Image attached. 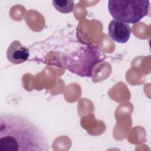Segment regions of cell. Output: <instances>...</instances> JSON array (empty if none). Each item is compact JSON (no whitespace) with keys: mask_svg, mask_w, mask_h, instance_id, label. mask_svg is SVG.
I'll return each instance as SVG.
<instances>
[{"mask_svg":"<svg viewBox=\"0 0 151 151\" xmlns=\"http://www.w3.org/2000/svg\"><path fill=\"white\" fill-rule=\"evenodd\" d=\"M52 5L58 11L67 14L73 11L74 2L73 0H55L52 1Z\"/></svg>","mask_w":151,"mask_h":151,"instance_id":"cell-5","label":"cell"},{"mask_svg":"<svg viewBox=\"0 0 151 151\" xmlns=\"http://www.w3.org/2000/svg\"><path fill=\"white\" fill-rule=\"evenodd\" d=\"M150 2L146 0H110L108 9L115 19L126 24H134L146 16Z\"/></svg>","mask_w":151,"mask_h":151,"instance_id":"cell-2","label":"cell"},{"mask_svg":"<svg viewBox=\"0 0 151 151\" xmlns=\"http://www.w3.org/2000/svg\"><path fill=\"white\" fill-rule=\"evenodd\" d=\"M1 151H48L44 133L27 118L14 113L0 116Z\"/></svg>","mask_w":151,"mask_h":151,"instance_id":"cell-1","label":"cell"},{"mask_svg":"<svg viewBox=\"0 0 151 151\" xmlns=\"http://www.w3.org/2000/svg\"><path fill=\"white\" fill-rule=\"evenodd\" d=\"M108 34L114 41L126 43L129 40L131 28L127 24L114 19L111 20L109 25Z\"/></svg>","mask_w":151,"mask_h":151,"instance_id":"cell-3","label":"cell"},{"mask_svg":"<svg viewBox=\"0 0 151 151\" xmlns=\"http://www.w3.org/2000/svg\"><path fill=\"white\" fill-rule=\"evenodd\" d=\"M29 55V50L22 45L17 40L11 42L6 51V57L9 61L14 64H19L27 61Z\"/></svg>","mask_w":151,"mask_h":151,"instance_id":"cell-4","label":"cell"}]
</instances>
